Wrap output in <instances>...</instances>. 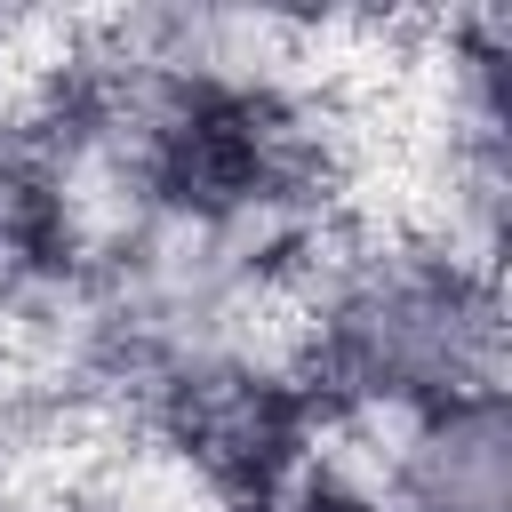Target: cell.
I'll list each match as a JSON object with an SVG mask.
<instances>
[{
  "label": "cell",
  "instance_id": "obj_1",
  "mask_svg": "<svg viewBox=\"0 0 512 512\" xmlns=\"http://www.w3.org/2000/svg\"><path fill=\"white\" fill-rule=\"evenodd\" d=\"M360 480L384 512H512V416L504 384H464L400 416H368Z\"/></svg>",
  "mask_w": 512,
  "mask_h": 512
},
{
  "label": "cell",
  "instance_id": "obj_2",
  "mask_svg": "<svg viewBox=\"0 0 512 512\" xmlns=\"http://www.w3.org/2000/svg\"><path fill=\"white\" fill-rule=\"evenodd\" d=\"M264 512H384V496L360 480V464H352L344 448H320V456H304V464L272 488Z\"/></svg>",
  "mask_w": 512,
  "mask_h": 512
}]
</instances>
